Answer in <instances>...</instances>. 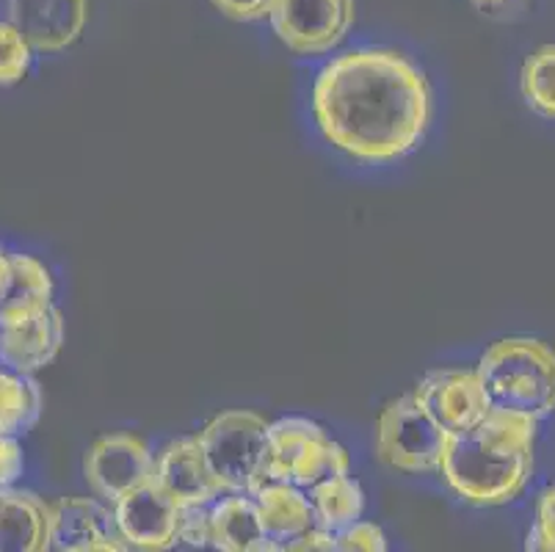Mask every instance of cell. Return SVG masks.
<instances>
[{
    "mask_svg": "<svg viewBox=\"0 0 555 552\" xmlns=\"http://www.w3.org/2000/svg\"><path fill=\"white\" fill-rule=\"evenodd\" d=\"M431 84L401 50H343L312 84L318 130L360 164H392L412 155L431 128Z\"/></svg>",
    "mask_w": 555,
    "mask_h": 552,
    "instance_id": "6da1fadb",
    "label": "cell"
},
{
    "mask_svg": "<svg viewBox=\"0 0 555 552\" xmlns=\"http://www.w3.org/2000/svg\"><path fill=\"white\" fill-rule=\"evenodd\" d=\"M539 420L492 412L478 425L448 437L440 475L462 503L494 509L517 500L533 475Z\"/></svg>",
    "mask_w": 555,
    "mask_h": 552,
    "instance_id": "7a4b0ae2",
    "label": "cell"
},
{
    "mask_svg": "<svg viewBox=\"0 0 555 552\" xmlns=\"http://www.w3.org/2000/svg\"><path fill=\"white\" fill-rule=\"evenodd\" d=\"M489 407L542 420L555 412V351L533 337H506L476 368Z\"/></svg>",
    "mask_w": 555,
    "mask_h": 552,
    "instance_id": "3957f363",
    "label": "cell"
},
{
    "mask_svg": "<svg viewBox=\"0 0 555 552\" xmlns=\"http://www.w3.org/2000/svg\"><path fill=\"white\" fill-rule=\"evenodd\" d=\"M269 420L249 409H232L210 420L199 434L202 453L210 473L227 492L251 495L262 484V450H266Z\"/></svg>",
    "mask_w": 555,
    "mask_h": 552,
    "instance_id": "277c9868",
    "label": "cell"
},
{
    "mask_svg": "<svg viewBox=\"0 0 555 552\" xmlns=\"http://www.w3.org/2000/svg\"><path fill=\"white\" fill-rule=\"evenodd\" d=\"M451 434L442 428L412 393L387 403L376 420L378 462L406 475H440L442 453Z\"/></svg>",
    "mask_w": 555,
    "mask_h": 552,
    "instance_id": "5b68a950",
    "label": "cell"
},
{
    "mask_svg": "<svg viewBox=\"0 0 555 552\" xmlns=\"http://www.w3.org/2000/svg\"><path fill=\"white\" fill-rule=\"evenodd\" d=\"M354 0H274L269 23L296 55H330L354 28Z\"/></svg>",
    "mask_w": 555,
    "mask_h": 552,
    "instance_id": "8992f818",
    "label": "cell"
},
{
    "mask_svg": "<svg viewBox=\"0 0 555 552\" xmlns=\"http://www.w3.org/2000/svg\"><path fill=\"white\" fill-rule=\"evenodd\" d=\"M155 453L147 439L135 434H105L83 455V478L94 498L114 505L116 500L153 480Z\"/></svg>",
    "mask_w": 555,
    "mask_h": 552,
    "instance_id": "52a82bcc",
    "label": "cell"
},
{
    "mask_svg": "<svg viewBox=\"0 0 555 552\" xmlns=\"http://www.w3.org/2000/svg\"><path fill=\"white\" fill-rule=\"evenodd\" d=\"M114 523L128 550L164 552L178 547L180 536V509L155 480L141 484L139 489L116 500Z\"/></svg>",
    "mask_w": 555,
    "mask_h": 552,
    "instance_id": "ba28073f",
    "label": "cell"
},
{
    "mask_svg": "<svg viewBox=\"0 0 555 552\" xmlns=\"http://www.w3.org/2000/svg\"><path fill=\"white\" fill-rule=\"evenodd\" d=\"M50 550H128L114 523V509L100 498H62L50 503Z\"/></svg>",
    "mask_w": 555,
    "mask_h": 552,
    "instance_id": "9c48e42d",
    "label": "cell"
},
{
    "mask_svg": "<svg viewBox=\"0 0 555 552\" xmlns=\"http://www.w3.org/2000/svg\"><path fill=\"white\" fill-rule=\"evenodd\" d=\"M412 395L448 434L467 432L492 412L476 371H431Z\"/></svg>",
    "mask_w": 555,
    "mask_h": 552,
    "instance_id": "30bf717a",
    "label": "cell"
},
{
    "mask_svg": "<svg viewBox=\"0 0 555 552\" xmlns=\"http://www.w3.org/2000/svg\"><path fill=\"white\" fill-rule=\"evenodd\" d=\"M153 480L169 495L180 509L191 505H210L227 495L208 467V459L202 453L199 442L194 437L171 439L155 453Z\"/></svg>",
    "mask_w": 555,
    "mask_h": 552,
    "instance_id": "8fae6325",
    "label": "cell"
},
{
    "mask_svg": "<svg viewBox=\"0 0 555 552\" xmlns=\"http://www.w3.org/2000/svg\"><path fill=\"white\" fill-rule=\"evenodd\" d=\"M89 0H9V23L28 39L34 53H62L80 39Z\"/></svg>",
    "mask_w": 555,
    "mask_h": 552,
    "instance_id": "7c38bea8",
    "label": "cell"
},
{
    "mask_svg": "<svg viewBox=\"0 0 555 552\" xmlns=\"http://www.w3.org/2000/svg\"><path fill=\"white\" fill-rule=\"evenodd\" d=\"M62 343L64 318L53 304L37 316L0 323V364L14 373L34 376L59 357Z\"/></svg>",
    "mask_w": 555,
    "mask_h": 552,
    "instance_id": "4fadbf2b",
    "label": "cell"
},
{
    "mask_svg": "<svg viewBox=\"0 0 555 552\" xmlns=\"http://www.w3.org/2000/svg\"><path fill=\"white\" fill-rule=\"evenodd\" d=\"M50 550V503L25 489H0V552Z\"/></svg>",
    "mask_w": 555,
    "mask_h": 552,
    "instance_id": "5bb4252c",
    "label": "cell"
},
{
    "mask_svg": "<svg viewBox=\"0 0 555 552\" xmlns=\"http://www.w3.org/2000/svg\"><path fill=\"white\" fill-rule=\"evenodd\" d=\"M210 550L221 552H276L266 536L251 495L227 492L210 503Z\"/></svg>",
    "mask_w": 555,
    "mask_h": 552,
    "instance_id": "9a60e30c",
    "label": "cell"
},
{
    "mask_svg": "<svg viewBox=\"0 0 555 552\" xmlns=\"http://www.w3.org/2000/svg\"><path fill=\"white\" fill-rule=\"evenodd\" d=\"M251 500L257 505L260 523L266 528V536L276 544V550L285 552L287 541H294L305 530L315 525L312 516L310 498L305 489L285 480H262L251 492Z\"/></svg>",
    "mask_w": 555,
    "mask_h": 552,
    "instance_id": "2e32d148",
    "label": "cell"
},
{
    "mask_svg": "<svg viewBox=\"0 0 555 552\" xmlns=\"http://www.w3.org/2000/svg\"><path fill=\"white\" fill-rule=\"evenodd\" d=\"M55 285L48 266L31 255H9V282L0 296V323L37 316L53 307Z\"/></svg>",
    "mask_w": 555,
    "mask_h": 552,
    "instance_id": "e0dca14e",
    "label": "cell"
},
{
    "mask_svg": "<svg viewBox=\"0 0 555 552\" xmlns=\"http://www.w3.org/2000/svg\"><path fill=\"white\" fill-rule=\"evenodd\" d=\"M307 498H310L315 525L330 534H337L365 514V492L360 480L351 478V473L335 475L324 484L312 486L307 489Z\"/></svg>",
    "mask_w": 555,
    "mask_h": 552,
    "instance_id": "ac0fdd59",
    "label": "cell"
},
{
    "mask_svg": "<svg viewBox=\"0 0 555 552\" xmlns=\"http://www.w3.org/2000/svg\"><path fill=\"white\" fill-rule=\"evenodd\" d=\"M321 432H326L324 425L310 418H280L269 423L262 450V480H287L301 450Z\"/></svg>",
    "mask_w": 555,
    "mask_h": 552,
    "instance_id": "d6986e66",
    "label": "cell"
},
{
    "mask_svg": "<svg viewBox=\"0 0 555 552\" xmlns=\"http://www.w3.org/2000/svg\"><path fill=\"white\" fill-rule=\"evenodd\" d=\"M42 414V389L37 378L14 373L0 364V434L20 437Z\"/></svg>",
    "mask_w": 555,
    "mask_h": 552,
    "instance_id": "ffe728a7",
    "label": "cell"
},
{
    "mask_svg": "<svg viewBox=\"0 0 555 552\" xmlns=\"http://www.w3.org/2000/svg\"><path fill=\"white\" fill-rule=\"evenodd\" d=\"M346 473H351V455H348V450L337 439H332L330 432H321L301 450V455L296 459L294 467H291V475H287L285 484H294L307 492L312 486Z\"/></svg>",
    "mask_w": 555,
    "mask_h": 552,
    "instance_id": "44dd1931",
    "label": "cell"
},
{
    "mask_svg": "<svg viewBox=\"0 0 555 552\" xmlns=\"http://www.w3.org/2000/svg\"><path fill=\"white\" fill-rule=\"evenodd\" d=\"M519 89L528 108L544 119H555V44H542L525 59Z\"/></svg>",
    "mask_w": 555,
    "mask_h": 552,
    "instance_id": "7402d4cb",
    "label": "cell"
},
{
    "mask_svg": "<svg viewBox=\"0 0 555 552\" xmlns=\"http://www.w3.org/2000/svg\"><path fill=\"white\" fill-rule=\"evenodd\" d=\"M34 48L9 20H0V86H14L28 75Z\"/></svg>",
    "mask_w": 555,
    "mask_h": 552,
    "instance_id": "603a6c76",
    "label": "cell"
},
{
    "mask_svg": "<svg viewBox=\"0 0 555 552\" xmlns=\"http://www.w3.org/2000/svg\"><path fill=\"white\" fill-rule=\"evenodd\" d=\"M385 550H387V536L376 523L357 519V523L346 525V528L335 534V552H385Z\"/></svg>",
    "mask_w": 555,
    "mask_h": 552,
    "instance_id": "cb8c5ba5",
    "label": "cell"
},
{
    "mask_svg": "<svg viewBox=\"0 0 555 552\" xmlns=\"http://www.w3.org/2000/svg\"><path fill=\"white\" fill-rule=\"evenodd\" d=\"M525 547L537 552H555V486L544 489L539 498L537 523H533Z\"/></svg>",
    "mask_w": 555,
    "mask_h": 552,
    "instance_id": "d4e9b609",
    "label": "cell"
},
{
    "mask_svg": "<svg viewBox=\"0 0 555 552\" xmlns=\"http://www.w3.org/2000/svg\"><path fill=\"white\" fill-rule=\"evenodd\" d=\"M178 544L191 547V550H210L214 547V539H210V505L183 509Z\"/></svg>",
    "mask_w": 555,
    "mask_h": 552,
    "instance_id": "484cf974",
    "label": "cell"
},
{
    "mask_svg": "<svg viewBox=\"0 0 555 552\" xmlns=\"http://www.w3.org/2000/svg\"><path fill=\"white\" fill-rule=\"evenodd\" d=\"M25 455L20 437L12 434H0V489H12L23 478Z\"/></svg>",
    "mask_w": 555,
    "mask_h": 552,
    "instance_id": "4316f807",
    "label": "cell"
},
{
    "mask_svg": "<svg viewBox=\"0 0 555 552\" xmlns=\"http://www.w3.org/2000/svg\"><path fill=\"white\" fill-rule=\"evenodd\" d=\"M210 3L235 23H260V20H269L274 0H210Z\"/></svg>",
    "mask_w": 555,
    "mask_h": 552,
    "instance_id": "83f0119b",
    "label": "cell"
},
{
    "mask_svg": "<svg viewBox=\"0 0 555 552\" xmlns=\"http://www.w3.org/2000/svg\"><path fill=\"white\" fill-rule=\"evenodd\" d=\"M285 552H335V534L312 525L310 530L296 536L294 541H287Z\"/></svg>",
    "mask_w": 555,
    "mask_h": 552,
    "instance_id": "f1b7e54d",
    "label": "cell"
},
{
    "mask_svg": "<svg viewBox=\"0 0 555 552\" xmlns=\"http://www.w3.org/2000/svg\"><path fill=\"white\" fill-rule=\"evenodd\" d=\"M470 3H476L483 12H492V9H506L514 7V3H522V0H470Z\"/></svg>",
    "mask_w": 555,
    "mask_h": 552,
    "instance_id": "f546056e",
    "label": "cell"
},
{
    "mask_svg": "<svg viewBox=\"0 0 555 552\" xmlns=\"http://www.w3.org/2000/svg\"><path fill=\"white\" fill-rule=\"evenodd\" d=\"M7 282H9V255L3 252V246H0V296H3V291H7Z\"/></svg>",
    "mask_w": 555,
    "mask_h": 552,
    "instance_id": "4dcf8cb0",
    "label": "cell"
}]
</instances>
